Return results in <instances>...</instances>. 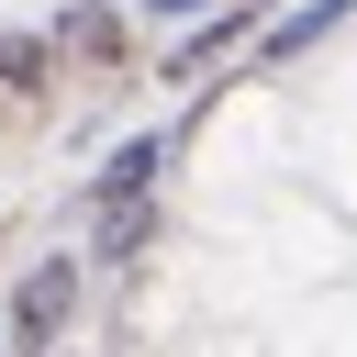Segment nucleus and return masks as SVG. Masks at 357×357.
<instances>
[{"label":"nucleus","mask_w":357,"mask_h":357,"mask_svg":"<svg viewBox=\"0 0 357 357\" xmlns=\"http://www.w3.org/2000/svg\"><path fill=\"white\" fill-rule=\"evenodd\" d=\"M67 301H78V279H67V268L22 279V335H56V324H67Z\"/></svg>","instance_id":"f257e3e1"},{"label":"nucleus","mask_w":357,"mask_h":357,"mask_svg":"<svg viewBox=\"0 0 357 357\" xmlns=\"http://www.w3.org/2000/svg\"><path fill=\"white\" fill-rule=\"evenodd\" d=\"M0 78H11V89H45V45H33V33H0Z\"/></svg>","instance_id":"f03ea898"},{"label":"nucleus","mask_w":357,"mask_h":357,"mask_svg":"<svg viewBox=\"0 0 357 357\" xmlns=\"http://www.w3.org/2000/svg\"><path fill=\"white\" fill-rule=\"evenodd\" d=\"M67 45H89V56H112V45H123V22H112V11H78V22H67Z\"/></svg>","instance_id":"7ed1b4c3"}]
</instances>
